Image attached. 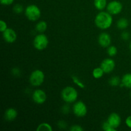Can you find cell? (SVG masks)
Masks as SVG:
<instances>
[{
  "mask_svg": "<svg viewBox=\"0 0 131 131\" xmlns=\"http://www.w3.org/2000/svg\"><path fill=\"white\" fill-rule=\"evenodd\" d=\"M95 24L102 30L109 29L113 23V15L107 11H101L95 17Z\"/></svg>",
  "mask_w": 131,
  "mask_h": 131,
  "instance_id": "obj_1",
  "label": "cell"
},
{
  "mask_svg": "<svg viewBox=\"0 0 131 131\" xmlns=\"http://www.w3.org/2000/svg\"><path fill=\"white\" fill-rule=\"evenodd\" d=\"M61 97L66 103H74L76 102L78 98V92L75 88L69 86L62 90Z\"/></svg>",
  "mask_w": 131,
  "mask_h": 131,
  "instance_id": "obj_2",
  "label": "cell"
},
{
  "mask_svg": "<svg viewBox=\"0 0 131 131\" xmlns=\"http://www.w3.org/2000/svg\"><path fill=\"white\" fill-rule=\"evenodd\" d=\"M24 14L27 19L32 22L38 20L41 17V10L36 5H29L24 10Z\"/></svg>",
  "mask_w": 131,
  "mask_h": 131,
  "instance_id": "obj_3",
  "label": "cell"
},
{
  "mask_svg": "<svg viewBox=\"0 0 131 131\" xmlns=\"http://www.w3.org/2000/svg\"><path fill=\"white\" fill-rule=\"evenodd\" d=\"M45 79V74L43 71L39 69L35 70L31 73L29 78V81L31 85L35 87H38L43 84Z\"/></svg>",
  "mask_w": 131,
  "mask_h": 131,
  "instance_id": "obj_4",
  "label": "cell"
},
{
  "mask_svg": "<svg viewBox=\"0 0 131 131\" xmlns=\"http://www.w3.org/2000/svg\"><path fill=\"white\" fill-rule=\"evenodd\" d=\"M33 44L37 50L43 51L47 48L49 45L48 37L43 33H39L34 38Z\"/></svg>",
  "mask_w": 131,
  "mask_h": 131,
  "instance_id": "obj_5",
  "label": "cell"
},
{
  "mask_svg": "<svg viewBox=\"0 0 131 131\" xmlns=\"http://www.w3.org/2000/svg\"><path fill=\"white\" fill-rule=\"evenodd\" d=\"M72 111L74 115L79 118L84 117L88 113L87 106L83 101H77L75 102L72 106Z\"/></svg>",
  "mask_w": 131,
  "mask_h": 131,
  "instance_id": "obj_6",
  "label": "cell"
},
{
  "mask_svg": "<svg viewBox=\"0 0 131 131\" xmlns=\"http://www.w3.org/2000/svg\"><path fill=\"white\" fill-rule=\"evenodd\" d=\"M123 10V5L121 2L116 0L110 1L107 3L106 10L112 15H118Z\"/></svg>",
  "mask_w": 131,
  "mask_h": 131,
  "instance_id": "obj_7",
  "label": "cell"
},
{
  "mask_svg": "<svg viewBox=\"0 0 131 131\" xmlns=\"http://www.w3.org/2000/svg\"><path fill=\"white\" fill-rule=\"evenodd\" d=\"M32 99L35 103L37 104H42L47 100V94L41 89H37L33 92Z\"/></svg>",
  "mask_w": 131,
  "mask_h": 131,
  "instance_id": "obj_8",
  "label": "cell"
},
{
  "mask_svg": "<svg viewBox=\"0 0 131 131\" xmlns=\"http://www.w3.org/2000/svg\"><path fill=\"white\" fill-rule=\"evenodd\" d=\"M3 38L4 40L9 43H12L16 41L17 35L14 29L8 28L4 32H3Z\"/></svg>",
  "mask_w": 131,
  "mask_h": 131,
  "instance_id": "obj_9",
  "label": "cell"
},
{
  "mask_svg": "<svg viewBox=\"0 0 131 131\" xmlns=\"http://www.w3.org/2000/svg\"><path fill=\"white\" fill-rule=\"evenodd\" d=\"M115 61L112 58H106L101 62V67L106 74L112 72L115 68Z\"/></svg>",
  "mask_w": 131,
  "mask_h": 131,
  "instance_id": "obj_10",
  "label": "cell"
},
{
  "mask_svg": "<svg viewBox=\"0 0 131 131\" xmlns=\"http://www.w3.org/2000/svg\"><path fill=\"white\" fill-rule=\"evenodd\" d=\"M98 43L102 47L107 48L109 46H111V37L110 34L106 32L101 33L99 35Z\"/></svg>",
  "mask_w": 131,
  "mask_h": 131,
  "instance_id": "obj_11",
  "label": "cell"
},
{
  "mask_svg": "<svg viewBox=\"0 0 131 131\" xmlns=\"http://www.w3.org/2000/svg\"><path fill=\"white\" fill-rule=\"evenodd\" d=\"M107 121L109 124L115 129H117L120 127L122 123V118L120 115L116 113H112L109 115Z\"/></svg>",
  "mask_w": 131,
  "mask_h": 131,
  "instance_id": "obj_12",
  "label": "cell"
},
{
  "mask_svg": "<svg viewBox=\"0 0 131 131\" xmlns=\"http://www.w3.org/2000/svg\"><path fill=\"white\" fill-rule=\"evenodd\" d=\"M17 115V111L15 108L10 107L5 111V114H4V118H5V120H6L7 122H12L16 118Z\"/></svg>",
  "mask_w": 131,
  "mask_h": 131,
  "instance_id": "obj_13",
  "label": "cell"
},
{
  "mask_svg": "<svg viewBox=\"0 0 131 131\" xmlns=\"http://www.w3.org/2000/svg\"><path fill=\"white\" fill-rule=\"evenodd\" d=\"M122 83L120 86L131 89V73H127L123 75L122 78Z\"/></svg>",
  "mask_w": 131,
  "mask_h": 131,
  "instance_id": "obj_14",
  "label": "cell"
},
{
  "mask_svg": "<svg viewBox=\"0 0 131 131\" xmlns=\"http://www.w3.org/2000/svg\"><path fill=\"white\" fill-rule=\"evenodd\" d=\"M94 6L97 10L102 11L106 8L107 5V0H94L93 1Z\"/></svg>",
  "mask_w": 131,
  "mask_h": 131,
  "instance_id": "obj_15",
  "label": "cell"
},
{
  "mask_svg": "<svg viewBox=\"0 0 131 131\" xmlns=\"http://www.w3.org/2000/svg\"><path fill=\"white\" fill-rule=\"evenodd\" d=\"M129 25V22L126 18H120L117 22H116V26L119 29L124 30L128 28Z\"/></svg>",
  "mask_w": 131,
  "mask_h": 131,
  "instance_id": "obj_16",
  "label": "cell"
},
{
  "mask_svg": "<svg viewBox=\"0 0 131 131\" xmlns=\"http://www.w3.org/2000/svg\"><path fill=\"white\" fill-rule=\"evenodd\" d=\"M47 24L44 20H40L35 26V29L40 33H43L47 30Z\"/></svg>",
  "mask_w": 131,
  "mask_h": 131,
  "instance_id": "obj_17",
  "label": "cell"
},
{
  "mask_svg": "<svg viewBox=\"0 0 131 131\" xmlns=\"http://www.w3.org/2000/svg\"><path fill=\"white\" fill-rule=\"evenodd\" d=\"M104 74V72L101 67L95 68L92 71V75L95 79H101L103 77Z\"/></svg>",
  "mask_w": 131,
  "mask_h": 131,
  "instance_id": "obj_18",
  "label": "cell"
},
{
  "mask_svg": "<svg viewBox=\"0 0 131 131\" xmlns=\"http://www.w3.org/2000/svg\"><path fill=\"white\" fill-rule=\"evenodd\" d=\"M37 131H52V126L46 122L41 123L40 124L38 125V127L36 129Z\"/></svg>",
  "mask_w": 131,
  "mask_h": 131,
  "instance_id": "obj_19",
  "label": "cell"
},
{
  "mask_svg": "<svg viewBox=\"0 0 131 131\" xmlns=\"http://www.w3.org/2000/svg\"><path fill=\"white\" fill-rule=\"evenodd\" d=\"M122 83V79L118 76H113L109 80V84L113 87H116L120 85Z\"/></svg>",
  "mask_w": 131,
  "mask_h": 131,
  "instance_id": "obj_20",
  "label": "cell"
},
{
  "mask_svg": "<svg viewBox=\"0 0 131 131\" xmlns=\"http://www.w3.org/2000/svg\"><path fill=\"white\" fill-rule=\"evenodd\" d=\"M107 53L110 57L115 56L118 53V49L115 46H110L107 47Z\"/></svg>",
  "mask_w": 131,
  "mask_h": 131,
  "instance_id": "obj_21",
  "label": "cell"
},
{
  "mask_svg": "<svg viewBox=\"0 0 131 131\" xmlns=\"http://www.w3.org/2000/svg\"><path fill=\"white\" fill-rule=\"evenodd\" d=\"M24 10L25 9L24 8L23 5H20V4H15L13 6V11L16 14H21V13H23L24 11Z\"/></svg>",
  "mask_w": 131,
  "mask_h": 131,
  "instance_id": "obj_22",
  "label": "cell"
},
{
  "mask_svg": "<svg viewBox=\"0 0 131 131\" xmlns=\"http://www.w3.org/2000/svg\"><path fill=\"white\" fill-rule=\"evenodd\" d=\"M72 81L74 82V84H76V85L78 86H79L80 88L84 89V88H85V85H84V83H83L77 76L73 75V76H72Z\"/></svg>",
  "mask_w": 131,
  "mask_h": 131,
  "instance_id": "obj_23",
  "label": "cell"
},
{
  "mask_svg": "<svg viewBox=\"0 0 131 131\" xmlns=\"http://www.w3.org/2000/svg\"><path fill=\"white\" fill-rule=\"evenodd\" d=\"M102 129L105 131H116V129H114L111 125L108 123V122L106 121L102 124Z\"/></svg>",
  "mask_w": 131,
  "mask_h": 131,
  "instance_id": "obj_24",
  "label": "cell"
},
{
  "mask_svg": "<svg viewBox=\"0 0 131 131\" xmlns=\"http://www.w3.org/2000/svg\"><path fill=\"white\" fill-rule=\"evenodd\" d=\"M130 34L129 31H124L122 33H121V38L124 40L127 41L128 40L130 39Z\"/></svg>",
  "mask_w": 131,
  "mask_h": 131,
  "instance_id": "obj_25",
  "label": "cell"
},
{
  "mask_svg": "<svg viewBox=\"0 0 131 131\" xmlns=\"http://www.w3.org/2000/svg\"><path fill=\"white\" fill-rule=\"evenodd\" d=\"M7 28L8 26L6 22L3 20H0V31H1V33H3V32L5 31Z\"/></svg>",
  "mask_w": 131,
  "mask_h": 131,
  "instance_id": "obj_26",
  "label": "cell"
},
{
  "mask_svg": "<svg viewBox=\"0 0 131 131\" xmlns=\"http://www.w3.org/2000/svg\"><path fill=\"white\" fill-rule=\"evenodd\" d=\"M70 107L69 104H65L61 107V112L63 114H68L70 112Z\"/></svg>",
  "mask_w": 131,
  "mask_h": 131,
  "instance_id": "obj_27",
  "label": "cell"
},
{
  "mask_svg": "<svg viewBox=\"0 0 131 131\" xmlns=\"http://www.w3.org/2000/svg\"><path fill=\"white\" fill-rule=\"evenodd\" d=\"M57 124H58V127L61 129H66L67 127V124L64 120H60V121L58 122Z\"/></svg>",
  "mask_w": 131,
  "mask_h": 131,
  "instance_id": "obj_28",
  "label": "cell"
},
{
  "mask_svg": "<svg viewBox=\"0 0 131 131\" xmlns=\"http://www.w3.org/2000/svg\"><path fill=\"white\" fill-rule=\"evenodd\" d=\"M70 130L71 131H83L84 129L79 125H74L70 128Z\"/></svg>",
  "mask_w": 131,
  "mask_h": 131,
  "instance_id": "obj_29",
  "label": "cell"
},
{
  "mask_svg": "<svg viewBox=\"0 0 131 131\" xmlns=\"http://www.w3.org/2000/svg\"><path fill=\"white\" fill-rule=\"evenodd\" d=\"M0 2L2 5L5 6H9L14 3V0H0Z\"/></svg>",
  "mask_w": 131,
  "mask_h": 131,
  "instance_id": "obj_30",
  "label": "cell"
},
{
  "mask_svg": "<svg viewBox=\"0 0 131 131\" xmlns=\"http://www.w3.org/2000/svg\"><path fill=\"white\" fill-rule=\"evenodd\" d=\"M12 74L14 76H19L20 74V70L17 67H15L12 70Z\"/></svg>",
  "mask_w": 131,
  "mask_h": 131,
  "instance_id": "obj_31",
  "label": "cell"
},
{
  "mask_svg": "<svg viewBox=\"0 0 131 131\" xmlns=\"http://www.w3.org/2000/svg\"><path fill=\"white\" fill-rule=\"evenodd\" d=\"M125 124L127 127H129V129H131V115L126 118L125 120Z\"/></svg>",
  "mask_w": 131,
  "mask_h": 131,
  "instance_id": "obj_32",
  "label": "cell"
},
{
  "mask_svg": "<svg viewBox=\"0 0 131 131\" xmlns=\"http://www.w3.org/2000/svg\"><path fill=\"white\" fill-rule=\"evenodd\" d=\"M129 49H130V51L131 52V41L130 42V43H129Z\"/></svg>",
  "mask_w": 131,
  "mask_h": 131,
  "instance_id": "obj_33",
  "label": "cell"
},
{
  "mask_svg": "<svg viewBox=\"0 0 131 131\" xmlns=\"http://www.w3.org/2000/svg\"><path fill=\"white\" fill-rule=\"evenodd\" d=\"M130 98H131V91H130Z\"/></svg>",
  "mask_w": 131,
  "mask_h": 131,
  "instance_id": "obj_34",
  "label": "cell"
}]
</instances>
